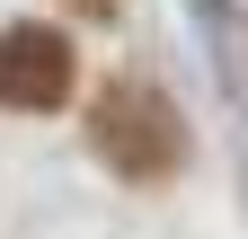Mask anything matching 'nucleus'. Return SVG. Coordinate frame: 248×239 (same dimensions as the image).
I'll use <instances>...</instances> for the list:
<instances>
[{
    "label": "nucleus",
    "mask_w": 248,
    "mask_h": 239,
    "mask_svg": "<svg viewBox=\"0 0 248 239\" xmlns=\"http://www.w3.org/2000/svg\"><path fill=\"white\" fill-rule=\"evenodd\" d=\"M71 36H53V27H0V106L18 115H53L62 98H71Z\"/></svg>",
    "instance_id": "nucleus-2"
},
{
    "label": "nucleus",
    "mask_w": 248,
    "mask_h": 239,
    "mask_svg": "<svg viewBox=\"0 0 248 239\" xmlns=\"http://www.w3.org/2000/svg\"><path fill=\"white\" fill-rule=\"evenodd\" d=\"M89 142H98V160L115 177L151 186V177H177V160H186V115L151 80H107L98 106H89Z\"/></svg>",
    "instance_id": "nucleus-1"
},
{
    "label": "nucleus",
    "mask_w": 248,
    "mask_h": 239,
    "mask_svg": "<svg viewBox=\"0 0 248 239\" xmlns=\"http://www.w3.org/2000/svg\"><path fill=\"white\" fill-rule=\"evenodd\" d=\"M71 9H80V18H107V9H115V0H71Z\"/></svg>",
    "instance_id": "nucleus-3"
}]
</instances>
